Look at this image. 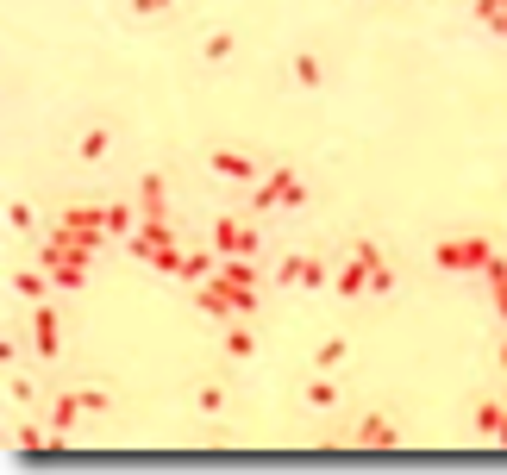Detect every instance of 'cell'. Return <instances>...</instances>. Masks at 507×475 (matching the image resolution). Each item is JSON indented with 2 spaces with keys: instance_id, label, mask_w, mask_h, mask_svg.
Returning <instances> with one entry per match:
<instances>
[{
  "instance_id": "obj_1",
  "label": "cell",
  "mask_w": 507,
  "mask_h": 475,
  "mask_svg": "<svg viewBox=\"0 0 507 475\" xmlns=\"http://www.w3.org/2000/svg\"><path fill=\"white\" fill-rule=\"evenodd\" d=\"M489 263H495V250L483 238H445L439 244V269L445 275H489Z\"/></svg>"
},
{
  "instance_id": "obj_2",
  "label": "cell",
  "mask_w": 507,
  "mask_h": 475,
  "mask_svg": "<svg viewBox=\"0 0 507 475\" xmlns=\"http://www.w3.org/2000/svg\"><path fill=\"white\" fill-rule=\"evenodd\" d=\"M307 201V182L294 175V169H276L263 188H257V207H301Z\"/></svg>"
},
{
  "instance_id": "obj_3",
  "label": "cell",
  "mask_w": 507,
  "mask_h": 475,
  "mask_svg": "<svg viewBox=\"0 0 507 475\" xmlns=\"http://www.w3.org/2000/svg\"><path fill=\"white\" fill-rule=\"evenodd\" d=\"M276 282H301V288H326V282H332V269H326L320 256H288Z\"/></svg>"
},
{
  "instance_id": "obj_4",
  "label": "cell",
  "mask_w": 507,
  "mask_h": 475,
  "mask_svg": "<svg viewBox=\"0 0 507 475\" xmlns=\"http://www.w3.org/2000/svg\"><path fill=\"white\" fill-rule=\"evenodd\" d=\"M32 338H38V356H57V351H63V332H57V313H50V307H38V313H32Z\"/></svg>"
},
{
  "instance_id": "obj_5",
  "label": "cell",
  "mask_w": 507,
  "mask_h": 475,
  "mask_svg": "<svg viewBox=\"0 0 507 475\" xmlns=\"http://www.w3.org/2000/svg\"><path fill=\"white\" fill-rule=\"evenodd\" d=\"M213 244H220L226 256H245V250H257V232H251V226H232V220H226V226H213Z\"/></svg>"
},
{
  "instance_id": "obj_6",
  "label": "cell",
  "mask_w": 507,
  "mask_h": 475,
  "mask_svg": "<svg viewBox=\"0 0 507 475\" xmlns=\"http://www.w3.org/2000/svg\"><path fill=\"white\" fill-rule=\"evenodd\" d=\"M213 175H226V182H251L257 163H251V157H239V150H213Z\"/></svg>"
},
{
  "instance_id": "obj_7",
  "label": "cell",
  "mask_w": 507,
  "mask_h": 475,
  "mask_svg": "<svg viewBox=\"0 0 507 475\" xmlns=\"http://www.w3.org/2000/svg\"><path fill=\"white\" fill-rule=\"evenodd\" d=\"M213 282H226V288H239V294H251V288H257V269H251V263H245V256H232V263H226V269H220Z\"/></svg>"
},
{
  "instance_id": "obj_8",
  "label": "cell",
  "mask_w": 507,
  "mask_h": 475,
  "mask_svg": "<svg viewBox=\"0 0 507 475\" xmlns=\"http://www.w3.org/2000/svg\"><path fill=\"white\" fill-rule=\"evenodd\" d=\"M138 207H144V220H163V175H144V188H138Z\"/></svg>"
},
{
  "instance_id": "obj_9",
  "label": "cell",
  "mask_w": 507,
  "mask_h": 475,
  "mask_svg": "<svg viewBox=\"0 0 507 475\" xmlns=\"http://www.w3.org/2000/svg\"><path fill=\"white\" fill-rule=\"evenodd\" d=\"M358 444H401V432H394L388 419H364V432H358Z\"/></svg>"
},
{
  "instance_id": "obj_10",
  "label": "cell",
  "mask_w": 507,
  "mask_h": 475,
  "mask_svg": "<svg viewBox=\"0 0 507 475\" xmlns=\"http://www.w3.org/2000/svg\"><path fill=\"white\" fill-rule=\"evenodd\" d=\"M107 144H113V131H107V125L82 131V157H88V163H95V157H107Z\"/></svg>"
},
{
  "instance_id": "obj_11",
  "label": "cell",
  "mask_w": 507,
  "mask_h": 475,
  "mask_svg": "<svg viewBox=\"0 0 507 475\" xmlns=\"http://www.w3.org/2000/svg\"><path fill=\"white\" fill-rule=\"evenodd\" d=\"M226 351H232V356H251V351H257L251 326H232V332H226Z\"/></svg>"
},
{
  "instance_id": "obj_12",
  "label": "cell",
  "mask_w": 507,
  "mask_h": 475,
  "mask_svg": "<svg viewBox=\"0 0 507 475\" xmlns=\"http://www.w3.org/2000/svg\"><path fill=\"white\" fill-rule=\"evenodd\" d=\"M294 82H301V88H320V63H313V57H294Z\"/></svg>"
},
{
  "instance_id": "obj_13",
  "label": "cell",
  "mask_w": 507,
  "mask_h": 475,
  "mask_svg": "<svg viewBox=\"0 0 507 475\" xmlns=\"http://www.w3.org/2000/svg\"><path fill=\"white\" fill-rule=\"evenodd\" d=\"M13 288H19L25 300H44V275H32V269H25V275H13Z\"/></svg>"
},
{
  "instance_id": "obj_14",
  "label": "cell",
  "mask_w": 507,
  "mask_h": 475,
  "mask_svg": "<svg viewBox=\"0 0 507 475\" xmlns=\"http://www.w3.org/2000/svg\"><path fill=\"white\" fill-rule=\"evenodd\" d=\"M339 363H345V338H326L320 345V369H339Z\"/></svg>"
},
{
  "instance_id": "obj_15",
  "label": "cell",
  "mask_w": 507,
  "mask_h": 475,
  "mask_svg": "<svg viewBox=\"0 0 507 475\" xmlns=\"http://www.w3.org/2000/svg\"><path fill=\"white\" fill-rule=\"evenodd\" d=\"M307 400H313V407H332L339 388H332V381H307Z\"/></svg>"
},
{
  "instance_id": "obj_16",
  "label": "cell",
  "mask_w": 507,
  "mask_h": 475,
  "mask_svg": "<svg viewBox=\"0 0 507 475\" xmlns=\"http://www.w3.org/2000/svg\"><path fill=\"white\" fill-rule=\"evenodd\" d=\"M101 220H107V232H131V207H107Z\"/></svg>"
},
{
  "instance_id": "obj_17",
  "label": "cell",
  "mask_w": 507,
  "mask_h": 475,
  "mask_svg": "<svg viewBox=\"0 0 507 475\" xmlns=\"http://www.w3.org/2000/svg\"><path fill=\"white\" fill-rule=\"evenodd\" d=\"M6 226H13V232H32V207H25V201H13V213H6Z\"/></svg>"
},
{
  "instance_id": "obj_18",
  "label": "cell",
  "mask_w": 507,
  "mask_h": 475,
  "mask_svg": "<svg viewBox=\"0 0 507 475\" xmlns=\"http://www.w3.org/2000/svg\"><path fill=\"white\" fill-rule=\"evenodd\" d=\"M483 13H489V19H502V25H507V0H489Z\"/></svg>"
},
{
  "instance_id": "obj_19",
  "label": "cell",
  "mask_w": 507,
  "mask_h": 475,
  "mask_svg": "<svg viewBox=\"0 0 507 475\" xmlns=\"http://www.w3.org/2000/svg\"><path fill=\"white\" fill-rule=\"evenodd\" d=\"M138 6H163V0H138Z\"/></svg>"
}]
</instances>
